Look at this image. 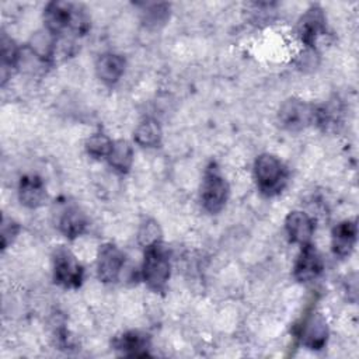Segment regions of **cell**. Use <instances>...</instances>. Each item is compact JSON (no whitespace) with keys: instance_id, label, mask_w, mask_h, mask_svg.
Instances as JSON below:
<instances>
[{"instance_id":"cell-1","label":"cell","mask_w":359,"mask_h":359,"mask_svg":"<svg viewBox=\"0 0 359 359\" xmlns=\"http://www.w3.org/2000/svg\"><path fill=\"white\" fill-rule=\"evenodd\" d=\"M45 29L55 36H83L90 29V17L86 8L70 1H50L43 10Z\"/></svg>"},{"instance_id":"cell-2","label":"cell","mask_w":359,"mask_h":359,"mask_svg":"<svg viewBox=\"0 0 359 359\" xmlns=\"http://www.w3.org/2000/svg\"><path fill=\"white\" fill-rule=\"evenodd\" d=\"M254 175L259 192L265 196H275L280 194L289 180V172L285 164L276 156L269 153H264L257 157Z\"/></svg>"},{"instance_id":"cell-3","label":"cell","mask_w":359,"mask_h":359,"mask_svg":"<svg viewBox=\"0 0 359 359\" xmlns=\"http://www.w3.org/2000/svg\"><path fill=\"white\" fill-rule=\"evenodd\" d=\"M171 275L170 257L167 250L160 244L144 248L142 276L144 283L153 292H164Z\"/></svg>"},{"instance_id":"cell-4","label":"cell","mask_w":359,"mask_h":359,"mask_svg":"<svg viewBox=\"0 0 359 359\" xmlns=\"http://www.w3.org/2000/svg\"><path fill=\"white\" fill-rule=\"evenodd\" d=\"M230 194V187L226 178L222 175L216 163H210L203 174L201 185V203L203 209L209 213H219Z\"/></svg>"},{"instance_id":"cell-5","label":"cell","mask_w":359,"mask_h":359,"mask_svg":"<svg viewBox=\"0 0 359 359\" xmlns=\"http://www.w3.org/2000/svg\"><path fill=\"white\" fill-rule=\"evenodd\" d=\"M53 280L66 289H77L83 283L84 271L74 254L65 245L55 248L52 255Z\"/></svg>"},{"instance_id":"cell-6","label":"cell","mask_w":359,"mask_h":359,"mask_svg":"<svg viewBox=\"0 0 359 359\" xmlns=\"http://www.w3.org/2000/svg\"><path fill=\"white\" fill-rule=\"evenodd\" d=\"M278 119L285 129L299 132L316 123V107L299 98H289L280 105Z\"/></svg>"},{"instance_id":"cell-7","label":"cell","mask_w":359,"mask_h":359,"mask_svg":"<svg viewBox=\"0 0 359 359\" xmlns=\"http://www.w3.org/2000/svg\"><path fill=\"white\" fill-rule=\"evenodd\" d=\"M297 36L309 48H313L318 36L327 31V18L320 6H311L297 21Z\"/></svg>"},{"instance_id":"cell-8","label":"cell","mask_w":359,"mask_h":359,"mask_svg":"<svg viewBox=\"0 0 359 359\" xmlns=\"http://www.w3.org/2000/svg\"><path fill=\"white\" fill-rule=\"evenodd\" d=\"M123 264L125 255L115 244L105 243L100 245L97 255V275L101 282L111 283L118 280Z\"/></svg>"},{"instance_id":"cell-9","label":"cell","mask_w":359,"mask_h":359,"mask_svg":"<svg viewBox=\"0 0 359 359\" xmlns=\"http://www.w3.org/2000/svg\"><path fill=\"white\" fill-rule=\"evenodd\" d=\"M324 269V262L314 245H302V250L293 265V276L297 282H311L317 279Z\"/></svg>"},{"instance_id":"cell-10","label":"cell","mask_w":359,"mask_h":359,"mask_svg":"<svg viewBox=\"0 0 359 359\" xmlns=\"http://www.w3.org/2000/svg\"><path fill=\"white\" fill-rule=\"evenodd\" d=\"M328 335V324L325 318L318 313H313L300 327L302 344L311 351H321L327 345Z\"/></svg>"},{"instance_id":"cell-11","label":"cell","mask_w":359,"mask_h":359,"mask_svg":"<svg viewBox=\"0 0 359 359\" xmlns=\"http://www.w3.org/2000/svg\"><path fill=\"white\" fill-rule=\"evenodd\" d=\"M112 348L123 356L143 358L150 355V338L140 331H126L112 339Z\"/></svg>"},{"instance_id":"cell-12","label":"cell","mask_w":359,"mask_h":359,"mask_svg":"<svg viewBox=\"0 0 359 359\" xmlns=\"http://www.w3.org/2000/svg\"><path fill=\"white\" fill-rule=\"evenodd\" d=\"M285 229H286L289 241L294 244L306 245L311 243V237L314 234L316 227H314L313 219L307 213L302 210H293L286 216Z\"/></svg>"},{"instance_id":"cell-13","label":"cell","mask_w":359,"mask_h":359,"mask_svg":"<svg viewBox=\"0 0 359 359\" xmlns=\"http://www.w3.org/2000/svg\"><path fill=\"white\" fill-rule=\"evenodd\" d=\"M18 199L21 205L36 209L46 201V187L39 175H24L18 184Z\"/></svg>"},{"instance_id":"cell-14","label":"cell","mask_w":359,"mask_h":359,"mask_svg":"<svg viewBox=\"0 0 359 359\" xmlns=\"http://www.w3.org/2000/svg\"><path fill=\"white\" fill-rule=\"evenodd\" d=\"M356 237H358L356 222L344 220V222L338 223L332 229V234H331L332 252L339 258L348 257L355 247Z\"/></svg>"},{"instance_id":"cell-15","label":"cell","mask_w":359,"mask_h":359,"mask_svg":"<svg viewBox=\"0 0 359 359\" xmlns=\"http://www.w3.org/2000/svg\"><path fill=\"white\" fill-rule=\"evenodd\" d=\"M87 224H88L87 216L76 205L66 206L62 210V213L59 216V222H57V227H59L60 233L65 237H67L69 240H74L79 236H81L86 231Z\"/></svg>"},{"instance_id":"cell-16","label":"cell","mask_w":359,"mask_h":359,"mask_svg":"<svg viewBox=\"0 0 359 359\" xmlns=\"http://www.w3.org/2000/svg\"><path fill=\"white\" fill-rule=\"evenodd\" d=\"M125 57L116 53H102L95 62V72L101 81L108 86L115 84L125 72Z\"/></svg>"},{"instance_id":"cell-17","label":"cell","mask_w":359,"mask_h":359,"mask_svg":"<svg viewBox=\"0 0 359 359\" xmlns=\"http://www.w3.org/2000/svg\"><path fill=\"white\" fill-rule=\"evenodd\" d=\"M107 160L115 171L126 174L133 164V149L130 143L123 139L115 140Z\"/></svg>"},{"instance_id":"cell-18","label":"cell","mask_w":359,"mask_h":359,"mask_svg":"<svg viewBox=\"0 0 359 359\" xmlns=\"http://www.w3.org/2000/svg\"><path fill=\"white\" fill-rule=\"evenodd\" d=\"M161 128L154 119H144L135 129V142L142 147H157L161 143Z\"/></svg>"},{"instance_id":"cell-19","label":"cell","mask_w":359,"mask_h":359,"mask_svg":"<svg viewBox=\"0 0 359 359\" xmlns=\"http://www.w3.org/2000/svg\"><path fill=\"white\" fill-rule=\"evenodd\" d=\"M20 60V52L17 45L6 34L1 35V84L4 86L11 69L17 66Z\"/></svg>"},{"instance_id":"cell-20","label":"cell","mask_w":359,"mask_h":359,"mask_svg":"<svg viewBox=\"0 0 359 359\" xmlns=\"http://www.w3.org/2000/svg\"><path fill=\"white\" fill-rule=\"evenodd\" d=\"M161 236H163L161 229L154 219L146 217L142 220L137 230V241L143 248H149L151 245L160 244Z\"/></svg>"},{"instance_id":"cell-21","label":"cell","mask_w":359,"mask_h":359,"mask_svg":"<svg viewBox=\"0 0 359 359\" xmlns=\"http://www.w3.org/2000/svg\"><path fill=\"white\" fill-rule=\"evenodd\" d=\"M170 18V4L167 3H151L146 4L143 11V22L147 27L158 28Z\"/></svg>"},{"instance_id":"cell-22","label":"cell","mask_w":359,"mask_h":359,"mask_svg":"<svg viewBox=\"0 0 359 359\" xmlns=\"http://www.w3.org/2000/svg\"><path fill=\"white\" fill-rule=\"evenodd\" d=\"M114 142L104 133H95L86 140V150L94 158H107Z\"/></svg>"},{"instance_id":"cell-23","label":"cell","mask_w":359,"mask_h":359,"mask_svg":"<svg viewBox=\"0 0 359 359\" xmlns=\"http://www.w3.org/2000/svg\"><path fill=\"white\" fill-rule=\"evenodd\" d=\"M20 231V226L17 222H14L13 219L8 217H3L1 222V250H6L17 237Z\"/></svg>"}]
</instances>
